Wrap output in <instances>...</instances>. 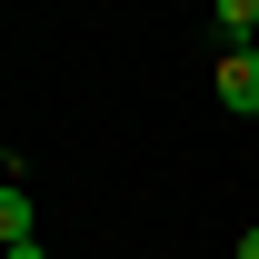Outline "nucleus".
Segmentation results:
<instances>
[{
    "instance_id": "20e7f679",
    "label": "nucleus",
    "mask_w": 259,
    "mask_h": 259,
    "mask_svg": "<svg viewBox=\"0 0 259 259\" xmlns=\"http://www.w3.org/2000/svg\"><path fill=\"white\" fill-rule=\"evenodd\" d=\"M0 259H40V239H10V249H0Z\"/></svg>"
},
{
    "instance_id": "39448f33",
    "label": "nucleus",
    "mask_w": 259,
    "mask_h": 259,
    "mask_svg": "<svg viewBox=\"0 0 259 259\" xmlns=\"http://www.w3.org/2000/svg\"><path fill=\"white\" fill-rule=\"evenodd\" d=\"M239 259H259V220H249V229H239Z\"/></svg>"
},
{
    "instance_id": "f257e3e1",
    "label": "nucleus",
    "mask_w": 259,
    "mask_h": 259,
    "mask_svg": "<svg viewBox=\"0 0 259 259\" xmlns=\"http://www.w3.org/2000/svg\"><path fill=\"white\" fill-rule=\"evenodd\" d=\"M220 100L229 110H259V50H220Z\"/></svg>"
},
{
    "instance_id": "7ed1b4c3",
    "label": "nucleus",
    "mask_w": 259,
    "mask_h": 259,
    "mask_svg": "<svg viewBox=\"0 0 259 259\" xmlns=\"http://www.w3.org/2000/svg\"><path fill=\"white\" fill-rule=\"evenodd\" d=\"M220 30L249 50V40H259V0H220Z\"/></svg>"
},
{
    "instance_id": "f03ea898",
    "label": "nucleus",
    "mask_w": 259,
    "mask_h": 259,
    "mask_svg": "<svg viewBox=\"0 0 259 259\" xmlns=\"http://www.w3.org/2000/svg\"><path fill=\"white\" fill-rule=\"evenodd\" d=\"M30 220H40V209H30V190L10 180V190H0V249H10V239H30Z\"/></svg>"
}]
</instances>
